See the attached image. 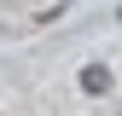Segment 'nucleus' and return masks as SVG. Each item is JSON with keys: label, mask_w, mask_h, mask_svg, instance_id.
<instances>
[{"label": "nucleus", "mask_w": 122, "mask_h": 116, "mask_svg": "<svg viewBox=\"0 0 122 116\" xmlns=\"http://www.w3.org/2000/svg\"><path fill=\"white\" fill-rule=\"evenodd\" d=\"M81 87H87V93H105V87H111V70H105V64H87L81 70Z\"/></svg>", "instance_id": "nucleus-1"}, {"label": "nucleus", "mask_w": 122, "mask_h": 116, "mask_svg": "<svg viewBox=\"0 0 122 116\" xmlns=\"http://www.w3.org/2000/svg\"><path fill=\"white\" fill-rule=\"evenodd\" d=\"M116 18H122V12H116Z\"/></svg>", "instance_id": "nucleus-2"}]
</instances>
